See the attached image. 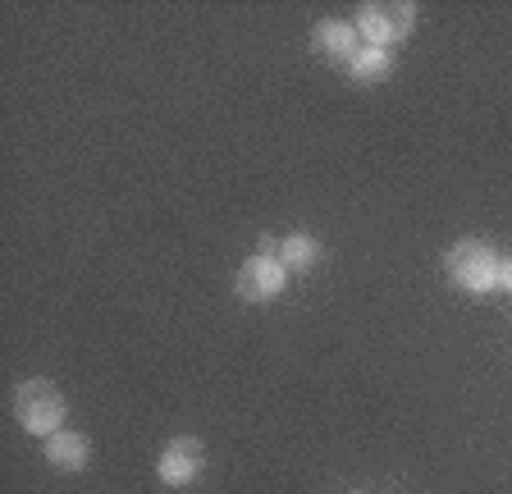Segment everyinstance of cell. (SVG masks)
<instances>
[{"label":"cell","instance_id":"1","mask_svg":"<svg viewBox=\"0 0 512 494\" xmlns=\"http://www.w3.org/2000/svg\"><path fill=\"white\" fill-rule=\"evenodd\" d=\"M14 417L32 435H55L64 421V398L46 380H23L19 394H14Z\"/></svg>","mask_w":512,"mask_h":494},{"label":"cell","instance_id":"2","mask_svg":"<svg viewBox=\"0 0 512 494\" xmlns=\"http://www.w3.org/2000/svg\"><path fill=\"white\" fill-rule=\"evenodd\" d=\"M448 280L467 293H485L499 280V261H494V252L485 243H458L448 252Z\"/></svg>","mask_w":512,"mask_h":494},{"label":"cell","instance_id":"3","mask_svg":"<svg viewBox=\"0 0 512 494\" xmlns=\"http://www.w3.org/2000/svg\"><path fill=\"white\" fill-rule=\"evenodd\" d=\"M284 280H288L284 261L270 257L266 247H261V252H256V257H247L243 270H238V293H243L247 302H270L279 289H284Z\"/></svg>","mask_w":512,"mask_h":494},{"label":"cell","instance_id":"4","mask_svg":"<svg viewBox=\"0 0 512 494\" xmlns=\"http://www.w3.org/2000/svg\"><path fill=\"white\" fill-rule=\"evenodd\" d=\"M412 19H416L412 5H366V10L357 14V28H362L371 42H398V37L412 33Z\"/></svg>","mask_w":512,"mask_h":494},{"label":"cell","instance_id":"5","mask_svg":"<svg viewBox=\"0 0 512 494\" xmlns=\"http://www.w3.org/2000/svg\"><path fill=\"white\" fill-rule=\"evenodd\" d=\"M202 444L197 440H174V444H165V453H160V481L165 485H188L192 476L202 472Z\"/></svg>","mask_w":512,"mask_h":494},{"label":"cell","instance_id":"6","mask_svg":"<svg viewBox=\"0 0 512 494\" xmlns=\"http://www.w3.org/2000/svg\"><path fill=\"white\" fill-rule=\"evenodd\" d=\"M46 458H51L60 472H78V467H87V440L74 435V430H55L51 444H46Z\"/></svg>","mask_w":512,"mask_h":494},{"label":"cell","instance_id":"7","mask_svg":"<svg viewBox=\"0 0 512 494\" xmlns=\"http://www.w3.org/2000/svg\"><path fill=\"white\" fill-rule=\"evenodd\" d=\"M357 33H352L348 23H320L316 28V46L325 55H343V60H352V55H357Z\"/></svg>","mask_w":512,"mask_h":494},{"label":"cell","instance_id":"8","mask_svg":"<svg viewBox=\"0 0 512 494\" xmlns=\"http://www.w3.org/2000/svg\"><path fill=\"white\" fill-rule=\"evenodd\" d=\"M316 257H320V247L311 243L307 234L284 238V247H279V261H284V270H307Z\"/></svg>","mask_w":512,"mask_h":494},{"label":"cell","instance_id":"9","mask_svg":"<svg viewBox=\"0 0 512 494\" xmlns=\"http://www.w3.org/2000/svg\"><path fill=\"white\" fill-rule=\"evenodd\" d=\"M348 65H352V74L362 78V83H375V78H384V74H389V55H384L380 46H366V51H357V55H352Z\"/></svg>","mask_w":512,"mask_h":494},{"label":"cell","instance_id":"10","mask_svg":"<svg viewBox=\"0 0 512 494\" xmlns=\"http://www.w3.org/2000/svg\"><path fill=\"white\" fill-rule=\"evenodd\" d=\"M494 284H499V289H512V261H499V280Z\"/></svg>","mask_w":512,"mask_h":494}]
</instances>
